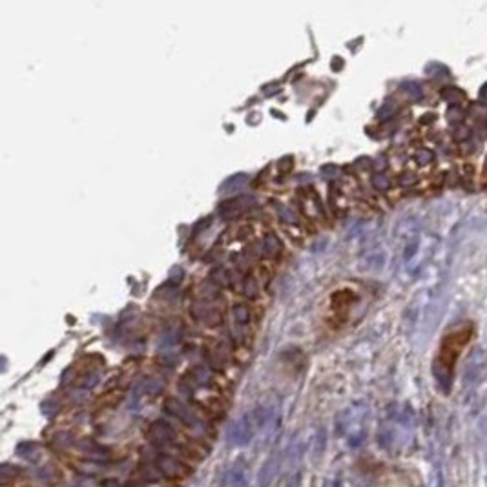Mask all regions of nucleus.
I'll list each match as a JSON object with an SVG mask.
<instances>
[{"label": "nucleus", "mask_w": 487, "mask_h": 487, "mask_svg": "<svg viewBox=\"0 0 487 487\" xmlns=\"http://www.w3.org/2000/svg\"><path fill=\"white\" fill-rule=\"evenodd\" d=\"M433 151L431 150H418L416 151V161L420 162V164H427V162L433 161Z\"/></svg>", "instance_id": "9b49d317"}, {"label": "nucleus", "mask_w": 487, "mask_h": 487, "mask_svg": "<svg viewBox=\"0 0 487 487\" xmlns=\"http://www.w3.org/2000/svg\"><path fill=\"white\" fill-rule=\"evenodd\" d=\"M373 187L376 188V190H389V187H391V181H389L387 175L376 174V175H373Z\"/></svg>", "instance_id": "423d86ee"}, {"label": "nucleus", "mask_w": 487, "mask_h": 487, "mask_svg": "<svg viewBox=\"0 0 487 487\" xmlns=\"http://www.w3.org/2000/svg\"><path fill=\"white\" fill-rule=\"evenodd\" d=\"M247 181H248V177L245 174L232 175L230 179H226L225 183H223L221 188H219V192L226 193V192H232V190H237V188L245 187V185H247Z\"/></svg>", "instance_id": "7ed1b4c3"}, {"label": "nucleus", "mask_w": 487, "mask_h": 487, "mask_svg": "<svg viewBox=\"0 0 487 487\" xmlns=\"http://www.w3.org/2000/svg\"><path fill=\"white\" fill-rule=\"evenodd\" d=\"M442 97H444L447 103L458 104L463 99V93L460 90H456V88H445V90L442 91Z\"/></svg>", "instance_id": "39448f33"}, {"label": "nucleus", "mask_w": 487, "mask_h": 487, "mask_svg": "<svg viewBox=\"0 0 487 487\" xmlns=\"http://www.w3.org/2000/svg\"><path fill=\"white\" fill-rule=\"evenodd\" d=\"M192 314H193V318L201 319V321L206 325H217L221 321V314L217 312V310H214V308L206 307V305L205 307H203V305H193Z\"/></svg>", "instance_id": "f03ea898"}, {"label": "nucleus", "mask_w": 487, "mask_h": 487, "mask_svg": "<svg viewBox=\"0 0 487 487\" xmlns=\"http://www.w3.org/2000/svg\"><path fill=\"white\" fill-rule=\"evenodd\" d=\"M258 292H259V289H258L256 279H254V277H247V279H245V294H247L248 298H256Z\"/></svg>", "instance_id": "0eeeda50"}, {"label": "nucleus", "mask_w": 487, "mask_h": 487, "mask_svg": "<svg viewBox=\"0 0 487 487\" xmlns=\"http://www.w3.org/2000/svg\"><path fill=\"white\" fill-rule=\"evenodd\" d=\"M234 316L239 323H247L248 321V308L243 305H235L234 307Z\"/></svg>", "instance_id": "1a4fd4ad"}, {"label": "nucleus", "mask_w": 487, "mask_h": 487, "mask_svg": "<svg viewBox=\"0 0 487 487\" xmlns=\"http://www.w3.org/2000/svg\"><path fill=\"white\" fill-rule=\"evenodd\" d=\"M394 112H396V103L389 101V103H385L383 108L378 112V117H379V119H389V117H392V113H394Z\"/></svg>", "instance_id": "6e6552de"}, {"label": "nucleus", "mask_w": 487, "mask_h": 487, "mask_svg": "<svg viewBox=\"0 0 487 487\" xmlns=\"http://www.w3.org/2000/svg\"><path fill=\"white\" fill-rule=\"evenodd\" d=\"M480 97H482V99H486V101H487V86H484V90H482Z\"/></svg>", "instance_id": "4468645a"}, {"label": "nucleus", "mask_w": 487, "mask_h": 487, "mask_svg": "<svg viewBox=\"0 0 487 487\" xmlns=\"http://www.w3.org/2000/svg\"><path fill=\"white\" fill-rule=\"evenodd\" d=\"M277 210H279V214H281V217H283V221H289V223H294L296 221V217H294V214L289 210V208H283V206H276Z\"/></svg>", "instance_id": "ddd939ff"}, {"label": "nucleus", "mask_w": 487, "mask_h": 487, "mask_svg": "<svg viewBox=\"0 0 487 487\" xmlns=\"http://www.w3.org/2000/svg\"><path fill=\"white\" fill-rule=\"evenodd\" d=\"M250 203H254L252 197H235L230 199V201H225L221 205L217 206V214L225 219H230V217H237L239 214L247 210Z\"/></svg>", "instance_id": "f257e3e1"}, {"label": "nucleus", "mask_w": 487, "mask_h": 487, "mask_svg": "<svg viewBox=\"0 0 487 487\" xmlns=\"http://www.w3.org/2000/svg\"><path fill=\"white\" fill-rule=\"evenodd\" d=\"M226 276H228V274L223 270V268H216V270L212 272V279L216 283H219V285H226V283H228V277Z\"/></svg>", "instance_id": "f8f14e48"}, {"label": "nucleus", "mask_w": 487, "mask_h": 487, "mask_svg": "<svg viewBox=\"0 0 487 487\" xmlns=\"http://www.w3.org/2000/svg\"><path fill=\"white\" fill-rule=\"evenodd\" d=\"M405 91L409 93L412 99H421V95H423V91H421V88H420V84H416V82H409V84H405Z\"/></svg>", "instance_id": "9d476101"}, {"label": "nucleus", "mask_w": 487, "mask_h": 487, "mask_svg": "<svg viewBox=\"0 0 487 487\" xmlns=\"http://www.w3.org/2000/svg\"><path fill=\"white\" fill-rule=\"evenodd\" d=\"M263 243H265V252L268 254V256H276V254L281 250V241L277 239V235H274V234H266Z\"/></svg>", "instance_id": "20e7f679"}]
</instances>
